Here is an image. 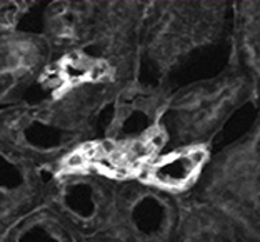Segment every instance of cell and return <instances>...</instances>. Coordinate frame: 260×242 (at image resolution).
I'll list each match as a JSON object with an SVG mask.
<instances>
[{"label": "cell", "instance_id": "6da1fadb", "mask_svg": "<svg viewBox=\"0 0 260 242\" xmlns=\"http://www.w3.org/2000/svg\"><path fill=\"white\" fill-rule=\"evenodd\" d=\"M205 161L204 150L193 149L190 152H179V154L165 157L164 161L149 167L147 177L164 187H182L192 180V177Z\"/></svg>", "mask_w": 260, "mask_h": 242}, {"label": "cell", "instance_id": "7a4b0ae2", "mask_svg": "<svg viewBox=\"0 0 260 242\" xmlns=\"http://www.w3.org/2000/svg\"><path fill=\"white\" fill-rule=\"evenodd\" d=\"M95 60H90L84 55H70L62 64V74L67 84H79V82L90 79V70Z\"/></svg>", "mask_w": 260, "mask_h": 242}, {"label": "cell", "instance_id": "3957f363", "mask_svg": "<svg viewBox=\"0 0 260 242\" xmlns=\"http://www.w3.org/2000/svg\"><path fill=\"white\" fill-rule=\"evenodd\" d=\"M17 14H19L17 4H0V25H12L17 19Z\"/></svg>", "mask_w": 260, "mask_h": 242}]
</instances>
